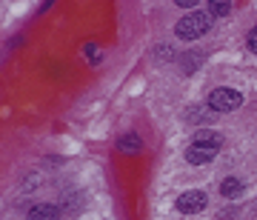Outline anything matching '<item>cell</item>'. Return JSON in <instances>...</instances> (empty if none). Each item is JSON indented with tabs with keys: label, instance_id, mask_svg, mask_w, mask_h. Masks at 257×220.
Returning a JSON list of instances; mask_svg holds the SVG:
<instances>
[{
	"label": "cell",
	"instance_id": "6da1fadb",
	"mask_svg": "<svg viewBox=\"0 0 257 220\" xmlns=\"http://www.w3.org/2000/svg\"><path fill=\"white\" fill-rule=\"evenodd\" d=\"M209 29H211V18H209V15H203V12H192V15H186V18L175 26V35L183 37V40H197V37H203Z\"/></svg>",
	"mask_w": 257,
	"mask_h": 220
},
{
	"label": "cell",
	"instance_id": "7a4b0ae2",
	"mask_svg": "<svg viewBox=\"0 0 257 220\" xmlns=\"http://www.w3.org/2000/svg\"><path fill=\"white\" fill-rule=\"evenodd\" d=\"M240 103H243V97L234 89H214L209 97V106L214 112H234V109H240Z\"/></svg>",
	"mask_w": 257,
	"mask_h": 220
},
{
	"label": "cell",
	"instance_id": "3957f363",
	"mask_svg": "<svg viewBox=\"0 0 257 220\" xmlns=\"http://www.w3.org/2000/svg\"><path fill=\"white\" fill-rule=\"evenodd\" d=\"M206 203H209V197H206V192H200V189H192V192H183L180 197H177V211H183V214H197V211L206 209Z\"/></svg>",
	"mask_w": 257,
	"mask_h": 220
},
{
	"label": "cell",
	"instance_id": "277c9868",
	"mask_svg": "<svg viewBox=\"0 0 257 220\" xmlns=\"http://www.w3.org/2000/svg\"><path fill=\"white\" fill-rule=\"evenodd\" d=\"M214 155H217V149L203 146V143H192V146H189V152H186V160H189L192 166H203V163H211V160H214Z\"/></svg>",
	"mask_w": 257,
	"mask_h": 220
},
{
	"label": "cell",
	"instance_id": "5b68a950",
	"mask_svg": "<svg viewBox=\"0 0 257 220\" xmlns=\"http://www.w3.org/2000/svg\"><path fill=\"white\" fill-rule=\"evenodd\" d=\"M194 143H203V146H211V149H220L223 146V138L217 135V132H211V129H197Z\"/></svg>",
	"mask_w": 257,
	"mask_h": 220
},
{
	"label": "cell",
	"instance_id": "8992f818",
	"mask_svg": "<svg viewBox=\"0 0 257 220\" xmlns=\"http://www.w3.org/2000/svg\"><path fill=\"white\" fill-rule=\"evenodd\" d=\"M26 220H60V214H57L55 206H49V203H40V206H35V209L29 211Z\"/></svg>",
	"mask_w": 257,
	"mask_h": 220
},
{
	"label": "cell",
	"instance_id": "52a82bcc",
	"mask_svg": "<svg viewBox=\"0 0 257 220\" xmlns=\"http://www.w3.org/2000/svg\"><path fill=\"white\" fill-rule=\"evenodd\" d=\"M117 149L120 152H126V155H138L140 149H143V140H140L138 135H126V138H120Z\"/></svg>",
	"mask_w": 257,
	"mask_h": 220
},
{
	"label": "cell",
	"instance_id": "ba28073f",
	"mask_svg": "<svg viewBox=\"0 0 257 220\" xmlns=\"http://www.w3.org/2000/svg\"><path fill=\"white\" fill-rule=\"evenodd\" d=\"M220 192H223V197H240L243 194V183H240L237 177H226L220 183Z\"/></svg>",
	"mask_w": 257,
	"mask_h": 220
},
{
	"label": "cell",
	"instance_id": "9c48e42d",
	"mask_svg": "<svg viewBox=\"0 0 257 220\" xmlns=\"http://www.w3.org/2000/svg\"><path fill=\"white\" fill-rule=\"evenodd\" d=\"M209 12L214 18H226L231 12V0H209Z\"/></svg>",
	"mask_w": 257,
	"mask_h": 220
},
{
	"label": "cell",
	"instance_id": "30bf717a",
	"mask_svg": "<svg viewBox=\"0 0 257 220\" xmlns=\"http://www.w3.org/2000/svg\"><path fill=\"white\" fill-rule=\"evenodd\" d=\"M248 49H251V52L257 55V26L251 29V32H248Z\"/></svg>",
	"mask_w": 257,
	"mask_h": 220
},
{
	"label": "cell",
	"instance_id": "8fae6325",
	"mask_svg": "<svg viewBox=\"0 0 257 220\" xmlns=\"http://www.w3.org/2000/svg\"><path fill=\"white\" fill-rule=\"evenodd\" d=\"M177 6H180V9H192V6H197V3H200V0H175Z\"/></svg>",
	"mask_w": 257,
	"mask_h": 220
}]
</instances>
